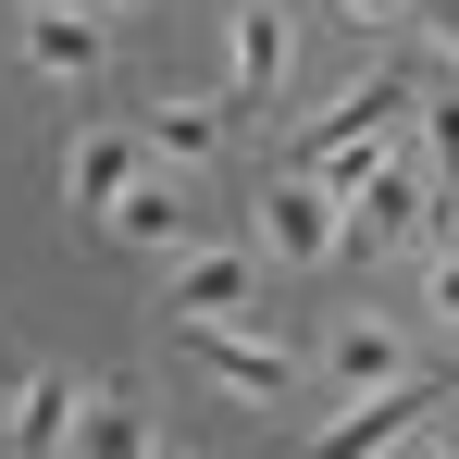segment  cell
<instances>
[{
	"instance_id": "obj_1",
	"label": "cell",
	"mask_w": 459,
	"mask_h": 459,
	"mask_svg": "<svg viewBox=\"0 0 459 459\" xmlns=\"http://www.w3.org/2000/svg\"><path fill=\"white\" fill-rule=\"evenodd\" d=\"M410 100H422V87L397 75V63H385V75H360L335 112H310V125H299V174H323V161H373L385 137H397V112H410Z\"/></svg>"
},
{
	"instance_id": "obj_2",
	"label": "cell",
	"mask_w": 459,
	"mask_h": 459,
	"mask_svg": "<svg viewBox=\"0 0 459 459\" xmlns=\"http://www.w3.org/2000/svg\"><path fill=\"white\" fill-rule=\"evenodd\" d=\"M261 248H273V261H299V273H323V261L348 248V199H335L323 174H299V161H286V174L261 186Z\"/></svg>"
},
{
	"instance_id": "obj_3",
	"label": "cell",
	"mask_w": 459,
	"mask_h": 459,
	"mask_svg": "<svg viewBox=\"0 0 459 459\" xmlns=\"http://www.w3.org/2000/svg\"><path fill=\"white\" fill-rule=\"evenodd\" d=\"M174 360H186V373H212L224 397H261V410L299 385V360H286L273 335H236V323H174Z\"/></svg>"
},
{
	"instance_id": "obj_4",
	"label": "cell",
	"mask_w": 459,
	"mask_h": 459,
	"mask_svg": "<svg viewBox=\"0 0 459 459\" xmlns=\"http://www.w3.org/2000/svg\"><path fill=\"white\" fill-rule=\"evenodd\" d=\"M435 397H447V385H422V373L373 385V397H360L348 422H323V435H310V459H385L397 435H422V422H435Z\"/></svg>"
},
{
	"instance_id": "obj_5",
	"label": "cell",
	"mask_w": 459,
	"mask_h": 459,
	"mask_svg": "<svg viewBox=\"0 0 459 459\" xmlns=\"http://www.w3.org/2000/svg\"><path fill=\"white\" fill-rule=\"evenodd\" d=\"M13 38H25V63H38V75H63V87H87L100 63H112V13H87V0H38Z\"/></svg>"
},
{
	"instance_id": "obj_6",
	"label": "cell",
	"mask_w": 459,
	"mask_h": 459,
	"mask_svg": "<svg viewBox=\"0 0 459 459\" xmlns=\"http://www.w3.org/2000/svg\"><path fill=\"white\" fill-rule=\"evenodd\" d=\"M248 286H261V261H248V248H186V261L161 273V323H236Z\"/></svg>"
},
{
	"instance_id": "obj_7",
	"label": "cell",
	"mask_w": 459,
	"mask_h": 459,
	"mask_svg": "<svg viewBox=\"0 0 459 459\" xmlns=\"http://www.w3.org/2000/svg\"><path fill=\"white\" fill-rule=\"evenodd\" d=\"M137 174H150V137H137V125H87V137H75V161H63V199L112 224V199H125Z\"/></svg>"
},
{
	"instance_id": "obj_8",
	"label": "cell",
	"mask_w": 459,
	"mask_h": 459,
	"mask_svg": "<svg viewBox=\"0 0 459 459\" xmlns=\"http://www.w3.org/2000/svg\"><path fill=\"white\" fill-rule=\"evenodd\" d=\"M0 422H13V459H63V447H75V422H87V385H63V373H25Z\"/></svg>"
},
{
	"instance_id": "obj_9",
	"label": "cell",
	"mask_w": 459,
	"mask_h": 459,
	"mask_svg": "<svg viewBox=\"0 0 459 459\" xmlns=\"http://www.w3.org/2000/svg\"><path fill=\"white\" fill-rule=\"evenodd\" d=\"M422 212H435V199H422V174H410V161H373V174L348 186V248H385V236H410Z\"/></svg>"
},
{
	"instance_id": "obj_10",
	"label": "cell",
	"mask_w": 459,
	"mask_h": 459,
	"mask_svg": "<svg viewBox=\"0 0 459 459\" xmlns=\"http://www.w3.org/2000/svg\"><path fill=\"white\" fill-rule=\"evenodd\" d=\"M112 236H125V248H186V236H199V199H186V186L150 161V174L112 199Z\"/></svg>"
},
{
	"instance_id": "obj_11",
	"label": "cell",
	"mask_w": 459,
	"mask_h": 459,
	"mask_svg": "<svg viewBox=\"0 0 459 459\" xmlns=\"http://www.w3.org/2000/svg\"><path fill=\"white\" fill-rule=\"evenodd\" d=\"M286 63H299L286 13H273V0H248V13H236V100H273V87H286Z\"/></svg>"
},
{
	"instance_id": "obj_12",
	"label": "cell",
	"mask_w": 459,
	"mask_h": 459,
	"mask_svg": "<svg viewBox=\"0 0 459 459\" xmlns=\"http://www.w3.org/2000/svg\"><path fill=\"white\" fill-rule=\"evenodd\" d=\"M137 137H150L161 174H186V161H212V150H224V100H161Z\"/></svg>"
},
{
	"instance_id": "obj_13",
	"label": "cell",
	"mask_w": 459,
	"mask_h": 459,
	"mask_svg": "<svg viewBox=\"0 0 459 459\" xmlns=\"http://www.w3.org/2000/svg\"><path fill=\"white\" fill-rule=\"evenodd\" d=\"M323 373L348 385V397H373V385H397V373H410V348H397L385 323H335V348H323Z\"/></svg>"
},
{
	"instance_id": "obj_14",
	"label": "cell",
	"mask_w": 459,
	"mask_h": 459,
	"mask_svg": "<svg viewBox=\"0 0 459 459\" xmlns=\"http://www.w3.org/2000/svg\"><path fill=\"white\" fill-rule=\"evenodd\" d=\"M75 459H150V422H137V397H112V385H87Z\"/></svg>"
},
{
	"instance_id": "obj_15",
	"label": "cell",
	"mask_w": 459,
	"mask_h": 459,
	"mask_svg": "<svg viewBox=\"0 0 459 459\" xmlns=\"http://www.w3.org/2000/svg\"><path fill=\"white\" fill-rule=\"evenodd\" d=\"M422 137H435V174L459 186V87H447V100H422Z\"/></svg>"
},
{
	"instance_id": "obj_16",
	"label": "cell",
	"mask_w": 459,
	"mask_h": 459,
	"mask_svg": "<svg viewBox=\"0 0 459 459\" xmlns=\"http://www.w3.org/2000/svg\"><path fill=\"white\" fill-rule=\"evenodd\" d=\"M422 299H435V323H459V248L435 261V286H422Z\"/></svg>"
},
{
	"instance_id": "obj_17",
	"label": "cell",
	"mask_w": 459,
	"mask_h": 459,
	"mask_svg": "<svg viewBox=\"0 0 459 459\" xmlns=\"http://www.w3.org/2000/svg\"><path fill=\"white\" fill-rule=\"evenodd\" d=\"M335 13H348V25H397L410 0H335Z\"/></svg>"
},
{
	"instance_id": "obj_18",
	"label": "cell",
	"mask_w": 459,
	"mask_h": 459,
	"mask_svg": "<svg viewBox=\"0 0 459 459\" xmlns=\"http://www.w3.org/2000/svg\"><path fill=\"white\" fill-rule=\"evenodd\" d=\"M435 38H447V63H459V0H435Z\"/></svg>"
},
{
	"instance_id": "obj_19",
	"label": "cell",
	"mask_w": 459,
	"mask_h": 459,
	"mask_svg": "<svg viewBox=\"0 0 459 459\" xmlns=\"http://www.w3.org/2000/svg\"><path fill=\"white\" fill-rule=\"evenodd\" d=\"M435 459H459V410H447V422H435Z\"/></svg>"
},
{
	"instance_id": "obj_20",
	"label": "cell",
	"mask_w": 459,
	"mask_h": 459,
	"mask_svg": "<svg viewBox=\"0 0 459 459\" xmlns=\"http://www.w3.org/2000/svg\"><path fill=\"white\" fill-rule=\"evenodd\" d=\"M435 212H447V248H459V199H435Z\"/></svg>"
},
{
	"instance_id": "obj_21",
	"label": "cell",
	"mask_w": 459,
	"mask_h": 459,
	"mask_svg": "<svg viewBox=\"0 0 459 459\" xmlns=\"http://www.w3.org/2000/svg\"><path fill=\"white\" fill-rule=\"evenodd\" d=\"M87 13H137V0H87Z\"/></svg>"
}]
</instances>
